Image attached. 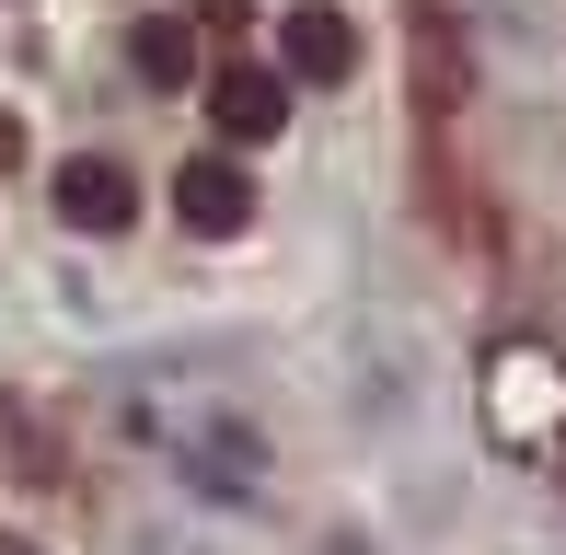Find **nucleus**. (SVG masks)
Masks as SVG:
<instances>
[{
    "instance_id": "obj_2",
    "label": "nucleus",
    "mask_w": 566,
    "mask_h": 555,
    "mask_svg": "<svg viewBox=\"0 0 566 555\" xmlns=\"http://www.w3.org/2000/svg\"><path fill=\"white\" fill-rule=\"evenodd\" d=\"M174 220H186V232H209V243H231V232H254V174L243 163H186L174 174Z\"/></svg>"
},
{
    "instance_id": "obj_5",
    "label": "nucleus",
    "mask_w": 566,
    "mask_h": 555,
    "mask_svg": "<svg viewBox=\"0 0 566 555\" xmlns=\"http://www.w3.org/2000/svg\"><path fill=\"white\" fill-rule=\"evenodd\" d=\"M59 220L70 232H127V220H139V174L105 163V150H93V163H59Z\"/></svg>"
},
{
    "instance_id": "obj_6",
    "label": "nucleus",
    "mask_w": 566,
    "mask_h": 555,
    "mask_svg": "<svg viewBox=\"0 0 566 555\" xmlns=\"http://www.w3.org/2000/svg\"><path fill=\"white\" fill-rule=\"evenodd\" d=\"M127 59H139V82H197V23H174V12H150L139 35H127Z\"/></svg>"
},
{
    "instance_id": "obj_7",
    "label": "nucleus",
    "mask_w": 566,
    "mask_h": 555,
    "mask_svg": "<svg viewBox=\"0 0 566 555\" xmlns=\"http://www.w3.org/2000/svg\"><path fill=\"white\" fill-rule=\"evenodd\" d=\"M186 23H209V35H243V23H254V0H186Z\"/></svg>"
},
{
    "instance_id": "obj_9",
    "label": "nucleus",
    "mask_w": 566,
    "mask_h": 555,
    "mask_svg": "<svg viewBox=\"0 0 566 555\" xmlns=\"http://www.w3.org/2000/svg\"><path fill=\"white\" fill-rule=\"evenodd\" d=\"M0 555H46V544H23V533H0Z\"/></svg>"
},
{
    "instance_id": "obj_1",
    "label": "nucleus",
    "mask_w": 566,
    "mask_h": 555,
    "mask_svg": "<svg viewBox=\"0 0 566 555\" xmlns=\"http://www.w3.org/2000/svg\"><path fill=\"white\" fill-rule=\"evenodd\" d=\"M277 70H290V82H347V70H358V23L336 12V0L277 12Z\"/></svg>"
},
{
    "instance_id": "obj_8",
    "label": "nucleus",
    "mask_w": 566,
    "mask_h": 555,
    "mask_svg": "<svg viewBox=\"0 0 566 555\" xmlns=\"http://www.w3.org/2000/svg\"><path fill=\"white\" fill-rule=\"evenodd\" d=\"M0 163H23V128H12V116H0Z\"/></svg>"
},
{
    "instance_id": "obj_3",
    "label": "nucleus",
    "mask_w": 566,
    "mask_h": 555,
    "mask_svg": "<svg viewBox=\"0 0 566 555\" xmlns=\"http://www.w3.org/2000/svg\"><path fill=\"white\" fill-rule=\"evenodd\" d=\"M209 116H220V139H277L290 128V70H254V59L209 70Z\"/></svg>"
},
{
    "instance_id": "obj_4",
    "label": "nucleus",
    "mask_w": 566,
    "mask_h": 555,
    "mask_svg": "<svg viewBox=\"0 0 566 555\" xmlns=\"http://www.w3.org/2000/svg\"><path fill=\"white\" fill-rule=\"evenodd\" d=\"M555 417H566V370L544 347H509L497 359V440H544Z\"/></svg>"
}]
</instances>
